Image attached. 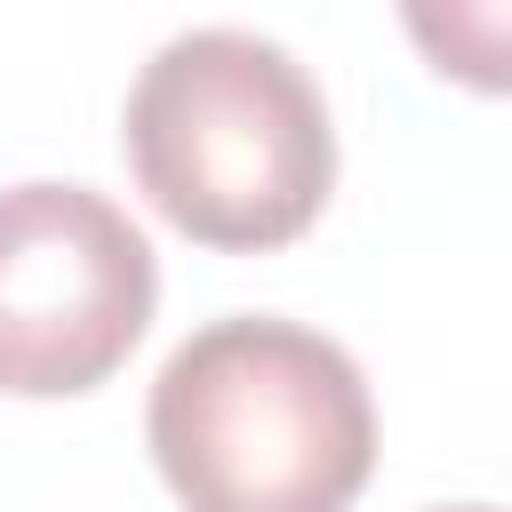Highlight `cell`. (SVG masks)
<instances>
[{
	"mask_svg": "<svg viewBox=\"0 0 512 512\" xmlns=\"http://www.w3.org/2000/svg\"><path fill=\"white\" fill-rule=\"evenodd\" d=\"M152 304L160 256L120 200L56 176L0 192V392H96L152 328Z\"/></svg>",
	"mask_w": 512,
	"mask_h": 512,
	"instance_id": "obj_3",
	"label": "cell"
},
{
	"mask_svg": "<svg viewBox=\"0 0 512 512\" xmlns=\"http://www.w3.org/2000/svg\"><path fill=\"white\" fill-rule=\"evenodd\" d=\"M144 440L184 512H352L376 472V400L336 336L232 312L160 360Z\"/></svg>",
	"mask_w": 512,
	"mask_h": 512,
	"instance_id": "obj_1",
	"label": "cell"
},
{
	"mask_svg": "<svg viewBox=\"0 0 512 512\" xmlns=\"http://www.w3.org/2000/svg\"><path fill=\"white\" fill-rule=\"evenodd\" d=\"M440 512H496V504H440Z\"/></svg>",
	"mask_w": 512,
	"mask_h": 512,
	"instance_id": "obj_5",
	"label": "cell"
},
{
	"mask_svg": "<svg viewBox=\"0 0 512 512\" xmlns=\"http://www.w3.org/2000/svg\"><path fill=\"white\" fill-rule=\"evenodd\" d=\"M400 24L432 56V72L512 96V0H408Z\"/></svg>",
	"mask_w": 512,
	"mask_h": 512,
	"instance_id": "obj_4",
	"label": "cell"
},
{
	"mask_svg": "<svg viewBox=\"0 0 512 512\" xmlns=\"http://www.w3.org/2000/svg\"><path fill=\"white\" fill-rule=\"evenodd\" d=\"M144 200L200 248H288L336 184V128L320 80L248 24H192L160 40L120 112Z\"/></svg>",
	"mask_w": 512,
	"mask_h": 512,
	"instance_id": "obj_2",
	"label": "cell"
}]
</instances>
